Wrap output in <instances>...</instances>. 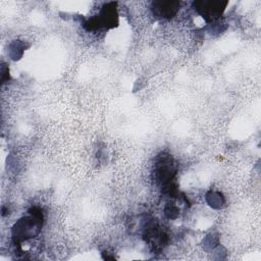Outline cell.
Masks as SVG:
<instances>
[{"label":"cell","instance_id":"6da1fadb","mask_svg":"<svg viewBox=\"0 0 261 261\" xmlns=\"http://www.w3.org/2000/svg\"><path fill=\"white\" fill-rule=\"evenodd\" d=\"M43 213L38 207L29 210V215L20 218L12 227V236L15 244L35 238L41 231L43 224Z\"/></svg>","mask_w":261,"mask_h":261},{"label":"cell","instance_id":"7a4b0ae2","mask_svg":"<svg viewBox=\"0 0 261 261\" xmlns=\"http://www.w3.org/2000/svg\"><path fill=\"white\" fill-rule=\"evenodd\" d=\"M153 173L156 182L162 186L163 192L171 197H174L177 190L172 184V180L176 174V166L169 154L161 153L156 158Z\"/></svg>","mask_w":261,"mask_h":261},{"label":"cell","instance_id":"3957f363","mask_svg":"<svg viewBox=\"0 0 261 261\" xmlns=\"http://www.w3.org/2000/svg\"><path fill=\"white\" fill-rule=\"evenodd\" d=\"M117 24V13L115 3L106 4L99 15L89 19L84 25L88 31H97L100 29H111Z\"/></svg>","mask_w":261,"mask_h":261},{"label":"cell","instance_id":"277c9868","mask_svg":"<svg viewBox=\"0 0 261 261\" xmlns=\"http://www.w3.org/2000/svg\"><path fill=\"white\" fill-rule=\"evenodd\" d=\"M196 11L207 21L212 22L218 19L227 5L226 1H214V0H202L195 1L193 3Z\"/></svg>","mask_w":261,"mask_h":261},{"label":"cell","instance_id":"5b68a950","mask_svg":"<svg viewBox=\"0 0 261 261\" xmlns=\"http://www.w3.org/2000/svg\"><path fill=\"white\" fill-rule=\"evenodd\" d=\"M179 7L178 1H154L152 3L153 14L158 18H171Z\"/></svg>","mask_w":261,"mask_h":261}]
</instances>
